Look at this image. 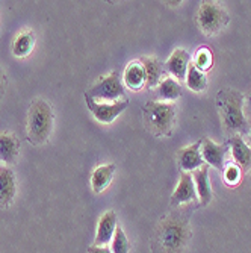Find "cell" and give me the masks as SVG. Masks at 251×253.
I'll return each instance as SVG.
<instances>
[{"instance_id":"6da1fadb","label":"cell","mask_w":251,"mask_h":253,"mask_svg":"<svg viewBox=\"0 0 251 253\" xmlns=\"http://www.w3.org/2000/svg\"><path fill=\"white\" fill-rule=\"evenodd\" d=\"M191 238L189 217L176 211L167 215L154 231V250L157 253H185Z\"/></svg>"},{"instance_id":"7a4b0ae2","label":"cell","mask_w":251,"mask_h":253,"mask_svg":"<svg viewBox=\"0 0 251 253\" xmlns=\"http://www.w3.org/2000/svg\"><path fill=\"white\" fill-rule=\"evenodd\" d=\"M218 108L224 129L230 133L241 135L247 130V117L244 112V96L235 89H224L218 93Z\"/></svg>"},{"instance_id":"3957f363","label":"cell","mask_w":251,"mask_h":253,"mask_svg":"<svg viewBox=\"0 0 251 253\" xmlns=\"http://www.w3.org/2000/svg\"><path fill=\"white\" fill-rule=\"evenodd\" d=\"M53 111L45 100H35L31 105L28 116V133L35 144H42L47 141L53 129Z\"/></svg>"},{"instance_id":"277c9868","label":"cell","mask_w":251,"mask_h":253,"mask_svg":"<svg viewBox=\"0 0 251 253\" xmlns=\"http://www.w3.org/2000/svg\"><path fill=\"white\" fill-rule=\"evenodd\" d=\"M177 105L174 102L151 100L144 105V119L147 126L157 135H170L176 123Z\"/></svg>"},{"instance_id":"5b68a950","label":"cell","mask_w":251,"mask_h":253,"mask_svg":"<svg viewBox=\"0 0 251 253\" xmlns=\"http://www.w3.org/2000/svg\"><path fill=\"white\" fill-rule=\"evenodd\" d=\"M86 96L94 100H102L108 103H115L120 100H126V91L123 84V76L120 72L113 70L108 76L102 78L97 84H94L88 89Z\"/></svg>"},{"instance_id":"8992f818","label":"cell","mask_w":251,"mask_h":253,"mask_svg":"<svg viewBox=\"0 0 251 253\" xmlns=\"http://www.w3.org/2000/svg\"><path fill=\"white\" fill-rule=\"evenodd\" d=\"M197 23L203 34L215 35L225 28L229 23V15L216 2H203L197 14Z\"/></svg>"},{"instance_id":"52a82bcc","label":"cell","mask_w":251,"mask_h":253,"mask_svg":"<svg viewBox=\"0 0 251 253\" xmlns=\"http://www.w3.org/2000/svg\"><path fill=\"white\" fill-rule=\"evenodd\" d=\"M85 102L89 109V112L93 114V117L103 125H110L113 123L120 114L129 106V100H120L115 103H108V102H97L94 99H91L89 96L85 94Z\"/></svg>"},{"instance_id":"ba28073f","label":"cell","mask_w":251,"mask_h":253,"mask_svg":"<svg viewBox=\"0 0 251 253\" xmlns=\"http://www.w3.org/2000/svg\"><path fill=\"white\" fill-rule=\"evenodd\" d=\"M194 200H197V190H195L192 174L181 171L180 177H179L177 188L174 190V193L171 196V205L180 206V205L191 203Z\"/></svg>"},{"instance_id":"9c48e42d","label":"cell","mask_w":251,"mask_h":253,"mask_svg":"<svg viewBox=\"0 0 251 253\" xmlns=\"http://www.w3.org/2000/svg\"><path fill=\"white\" fill-rule=\"evenodd\" d=\"M200 150L203 161L208 166L216 169V170H224L225 169V153L227 149L221 144H216L212 141L211 138H204L200 143Z\"/></svg>"},{"instance_id":"30bf717a","label":"cell","mask_w":251,"mask_h":253,"mask_svg":"<svg viewBox=\"0 0 251 253\" xmlns=\"http://www.w3.org/2000/svg\"><path fill=\"white\" fill-rule=\"evenodd\" d=\"M189 64H191L189 53L185 49H176L170 55L167 62H165V70L177 82L179 81H185L186 79V73H188V68H189Z\"/></svg>"},{"instance_id":"8fae6325","label":"cell","mask_w":251,"mask_h":253,"mask_svg":"<svg viewBox=\"0 0 251 253\" xmlns=\"http://www.w3.org/2000/svg\"><path fill=\"white\" fill-rule=\"evenodd\" d=\"M177 161H179V166H180L181 171H185V173H191V171H195L200 167H203L204 161L201 156L200 143L180 149L177 152Z\"/></svg>"},{"instance_id":"7c38bea8","label":"cell","mask_w":251,"mask_h":253,"mask_svg":"<svg viewBox=\"0 0 251 253\" xmlns=\"http://www.w3.org/2000/svg\"><path fill=\"white\" fill-rule=\"evenodd\" d=\"M117 214L115 211H106L97 224V234L94 240V246H108L117 231Z\"/></svg>"},{"instance_id":"4fadbf2b","label":"cell","mask_w":251,"mask_h":253,"mask_svg":"<svg viewBox=\"0 0 251 253\" xmlns=\"http://www.w3.org/2000/svg\"><path fill=\"white\" fill-rule=\"evenodd\" d=\"M194 183H195V190H197V199L203 206H206L212 202L214 193H212V185H211V179H209V167L203 166L198 170L194 171L192 174Z\"/></svg>"},{"instance_id":"5bb4252c","label":"cell","mask_w":251,"mask_h":253,"mask_svg":"<svg viewBox=\"0 0 251 253\" xmlns=\"http://www.w3.org/2000/svg\"><path fill=\"white\" fill-rule=\"evenodd\" d=\"M17 196V180L9 167H0V205L9 206Z\"/></svg>"},{"instance_id":"9a60e30c","label":"cell","mask_w":251,"mask_h":253,"mask_svg":"<svg viewBox=\"0 0 251 253\" xmlns=\"http://www.w3.org/2000/svg\"><path fill=\"white\" fill-rule=\"evenodd\" d=\"M123 84L132 91H140L147 85L145 70L141 61H132L123 73Z\"/></svg>"},{"instance_id":"2e32d148","label":"cell","mask_w":251,"mask_h":253,"mask_svg":"<svg viewBox=\"0 0 251 253\" xmlns=\"http://www.w3.org/2000/svg\"><path fill=\"white\" fill-rule=\"evenodd\" d=\"M20 153V140L12 133H0V163L5 167L14 164Z\"/></svg>"},{"instance_id":"e0dca14e","label":"cell","mask_w":251,"mask_h":253,"mask_svg":"<svg viewBox=\"0 0 251 253\" xmlns=\"http://www.w3.org/2000/svg\"><path fill=\"white\" fill-rule=\"evenodd\" d=\"M230 150L232 156L235 159V163L239 169L250 170L251 169V147L248 143L244 141V138L241 135H233L230 138Z\"/></svg>"},{"instance_id":"ac0fdd59","label":"cell","mask_w":251,"mask_h":253,"mask_svg":"<svg viewBox=\"0 0 251 253\" xmlns=\"http://www.w3.org/2000/svg\"><path fill=\"white\" fill-rule=\"evenodd\" d=\"M113 174H115V166L113 164H105L97 167L93 171V176H91V187H93L94 193H103L110 185Z\"/></svg>"},{"instance_id":"d6986e66","label":"cell","mask_w":251,"mask_h":253,"mask_svg":"<svg viewBox=\"0 0 251 253\" xmlns=\"http://www.w3.org/2000/svg\"><path fill=\"white\" fill-rule=\"evenodd\" d=\"M144 70H145V78H147V85L148 88H156L162 81V75H164V67L159 62L157 58L154 56H144L140 59Z\"/></svg>"},{"instance_id":"ffe728a7","label":"cell","mask_w":251,"mask_h":253,"mask_svg":"<svg viewBox=\"0 0 251 253\" xmlns=\"http://www.w3.org/2000/svg\"><path fill=\"white\" fill-rule=\"evenodd\" d=\"M157 96L162 102H174L181 94V86L174 78H165L157 86Z\"/></svg>"},{"instance_id":"44dd1931","label":"cell","mask_w":251,"mask_h":253,"mask_svg":"<svg viewBox=\"0 0 251 253\" xmlns=\"http://www.w3.org/2000/svg\"><path fill=\"white\" fill-rule=\"evenodd\" d=\"M34 45H35L34 32L25 31V32H21L15 38V41L12 44V53L17 58H25V56H28L34 50Z\"/></svg>"},{"instance_id":"7402d4cb","label":"cell","mask_w":251,"mask_h":253,"mask_svg":"<svg viewBox=\"0 0 251 253\" xmlns=\"http://www.w3.org/2000/svg\"><path fill=\"white\" fill-rule=\"evenodd\" d=\"M186 85L191 91H195V93H203L208 88V78L201 70L194 65V62L189 64L188 73H186Z\"/></svg>"},{"instance_id":"603a6c76","label":"cell","mask_w":251,"mask_h":253,"mask_svg":"<svg viewBox=\"0 0 251 253\" xmlns=\"http://www.w3.org/2000/svg\"><path fill=\"white\" fill-rule=\"evenodd\" d=\"M110 250H112V253H129V250H130L129 238L121 227H117L115 235H113V238L110 241Z\"/></svg>"},{"instance_id":"cb8c5ba5","label":"cell","mask_w":251,"mask_h":253,"mask_svg":"<svg viewBox=\"0 0 251 253\" xmlns=\"http://www.w3.org/2000/svg\"><path fill=\"white\" fill-rule=\"evenodd\" d=\"M212 62H214V56H212V52L209 49L203 47V49L197 50L194 65L198 68V70H201L203 73L208 72L209 68H212Z\"/></svg>"},{"instance_id":"d4e9b609","label":"cell","mask_w":251,"mask_h":253,"mask_svg":"<svg viewBox=\"0 0 251 253\" xmlns=\"http://www.w3.org/2000/svg\"><path fill=\"white\" fill-rule=\"evenodd\" d=\"M224 180L229 183L230 187L236 185L241 180V169L236 164H230L224 169Z\"/></svg>"},{"instance_id":"484cf974","label":"cell","mask_w":251,"mask_h":253,"mask_svg":"<svg viewBox=\"0 0 251 253\" xmlns=\"http://www.w3.org/2000/svg\"><path fill=\"white\" fill-rule=\"evenodd\" d=\"M88 253H112V250L106 246H91L88 249Z\"/></svg>"},{"instance_id":"4316f807","label":"cell","mask_w":251,"mask_h":253,"mask_svg":"<svg viewBox=\"0 0 251 253\" xmlns=\"http://www.w3.org/2000/svg\"><path fill=\"white\" fill-rule=\"evenodd\" d=\"M244 112H245V116H248L251 119V91L244 99Z\"/></svg>"},{"instance_id":"83f0119b","label":"cell","mask_w":251,"mask_h":253,"mask_svg":"<svg viewBox=\"0 0 251 253\" xmlns=\"http://www.w3.org/2000/svg\"><path fill=\"white\" fill-rule=\"evenodd\" d=\"M248 144H250V147H251V123L248 125Z\"/></svg>"},{"instance_id":"f1b7e54d","label":"cell","mask_w":251,"mask_h":253,"mask_svg":"<svg viewBox=\"0 0 251 253\" xmlns=\"http://www.w3.org/2000/svg\"><path fill=\"white\" fill-rule=\"evenodd\" d=\"M2 76L3 75H2V70H0V85H2Z\"/></svg>"}]
</instances>
